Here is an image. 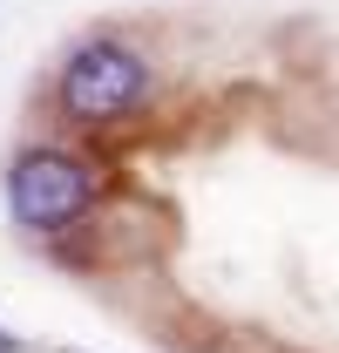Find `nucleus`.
I'll use <instances>...</instances> for the list:
<instances>
[{"mask_svg":"<svg viewBox=\"0 0 339 353\" xmlns=\"http://www.w3.org/2000/svg\"><path fill=\"white\" fill-rule=\"evenodd\" d=\"M156 95V68L143 41H129L123 28H88L54 54L48 102L68 130H116L129 116H143Z\"/></svg>","mask_w":339,"mask_h":353,"instance_id":"f257e3e1","label":"nucleus"},{"mask_svg":"<svg viewBox=\"0 0 339 353\" xmlns=\"http://www.w3.org/2000/svg\"><path fill=\"white\" fill-rule=\"evenodd\" d=\"M0 204H7V224L28 231V238H75L102 211V170L75 143L34 136V143L7 150V163H0Z\"/></svg>","mask_w":339,"mask_h":353,"instance_id":"f03ea898","label":"nucleus"},{"mask_svg":"<svg viewBox=\"0 0 339 353\" xmlns=\"http://www.w3.org/2000/svg\"><path fill=\"white\" fill-rule=\"evenodd\" d=\"M0 353H28V340H21V333H14L7 319H0Z\"/></svg>","mask_w":339,"mask_h":353,"instance_id":"7ed1b4c3","label":"nucleus"}]
</instances>
